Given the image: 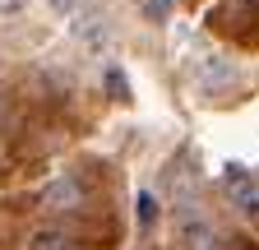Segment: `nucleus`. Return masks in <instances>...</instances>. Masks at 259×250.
Returning a JSON list of instances; mask_svg holds the SVG:
<instances>
[{
  "label": "nucleus",
  "instance_id": "11",
  "mask_svg": "<svg viewBox=\"0 0 259 250\" xmlns=\"http://www.w3.org/2000/svg\"><path fill=\"white\" fill-rule=\"evenodd\" d=\"M250 5H259V0H250Z\"/></svg>",
  "mask_w": 259,
  "mask_h": 250
},
{
  "label": "nucleus",
  "instance_id": "7",
  "mask_svg": "<svg viewBox=\"0 0 259 250\" xmlns=\"http://www.w3.org/2000/svg\"><path fill=\"white\" fill-rule=\"evenodd\" d=\"M135 218H139V227H153V218H157V199H153L148 190H139V199H135Z\"/></svg>",
  "mask_w": 259,
  "mask_h": 250
},
{
  "label": "nucleus",
  "instance_id": "6",
  "mask_svg": "<svg viewBox=\"0 0 259 250\" xmlns=\"http://www.w3.org/2000/svg\"><path fill=\"white\" fill-rule=\"evenodd\" d=\"M139 10H144L153 23H167V19H171V10H176V0H139Z\"/></svg>",
  "mask_w": 259,
  "mask_h": 250
},
{
  "label": "nucleus",
  "instance_id": "10",
  "mask_svg": "<svg viewBox=\"0 0 259 250\" xmlns=\"http://www.w3.org/2000/svg\"><path fill=\"white\" fill-rule=\"evenodd\" d=\"M23 5H28V0H0V14H19Z\"/></svg>",
  "mask_w": 259,
  "mask_h": 250
},
{
  "label": "nucleus",
  "instance_id": "4",
  "mask_svg": "<svg viewBox=\"0 0 259 250\" xmlns=\"http://www.w3.org/2000/svg\"><path fill=\"white\" fill-rule=\"evenodd\" d=\"M42 204H51V209H79L83 204V185L74 176H56L47 190H42Z\"/></svg>",
  "mask_w": 259,
  "mask_h": 250
},
{
  "label": "nucleus",
  "instance_id": "8",
  "mask_svg": "<svg viewBox=\"0 0 259 250\" xmlns=\"http://www.w3.org/2000/svg\"><path fill=\"white\" fill-rule=\"evenodd\" d=\"M236 204L245 213H259V185H241V190H236Z\"/></svg>",
  "mask_w": 259,
  "mask_h": 250
},
{
  "label": "nucleus",
  "instance_id": "1",
  "mask_svg": "<svg viewBox=\"0 0 259 250\" xmlns=\"http://www.w3.org/2000/svg\"><path fill=\"white\" fill-rule=\"evenodd\" d=\"M70 33H74L79 47H88V51H97V56L111 47V23H107V14H97V10H79V14L70 19Z\"/></svg>",
  "mask_w": 259,
  "mask_h": 250
},
{
  "label": "nucleus",
  "instance_id": "5",
  "mask_svg": "<svg viewBox=\"0 0 259 250\" xmlns=\"http://www.w3.org/2000/svg\"><path fill=\"white\" fill-rule=\"evenodd\" d=\"M28 250H79L70 232H56V227H42L28 236Z\"/></svg>",
  "mask_w": 259,
  "mask_h": 250
},
{
  "label": "nucleus",
  "instance_id": "9",
  "mask_svg": "<svg viewBox=\"0 0 259 250\" xmlns=\"http://www.w3.org/2000/svg\"><path fill=\"white\" fill-rule=\"evenodd\" d=\"M47 5H51V10H56L60 19H74V14L83 10V0H47Z\"/></svg>",
  "mask_w": 259,
  "mask_h": 250
},
{
  "label": "nucleus",
  "instance_id": "3",
  "mask_svg": "<svg viewBox=\"0 0 259 250\" xmlns=\"http://www.w3.org/2000/svg\"><path fill=\"white\" fill-rule=\"evenodd\" d=\"M181 241L190 250H222V236L213 223H204V218H181Z\"/></svg>",
  "mask_w": 259,
  "mask_h": 250
},
{
  "label": "nucleus",
  "instance_id": "2",
  "mask_svg": "<svg viewBox=\"0 0 259 250\" xmlns=\"http://www.w3.org/2000/svg\"><path fill=\"white\" fill-rule=\"evenodd\" d=\"M199 84H204L208 93H222V88H232V84H236V65H232L227 56L208 51V56L199 60Z\"/></svg>",
  "mask_w": 259,
  "mask_h": 250
}]
</instances>
